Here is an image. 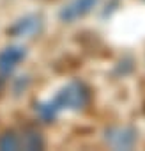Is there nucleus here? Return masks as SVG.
Here are the masks:
<instances>
[{
  "mask_svg": "<svg viewBox=\"0 0 145 151\" xmlns=\"http://www.w3.org/2000/svg\"><path fill=\"white\" fill-rule=\"evenodd\" d=\"M90 100V93L87 89V86H83L82 82H71L67 84L64 89H60V93H57V96L46 103H41L37 107V114L44 119V121H53L58 112L62 110H82L89 105Z\"/></svg>",
  "mask_w": 145,
  "mask_h": 151,
  "instance_id": "1",
  "label": "nucleus"
},
{
  "mask_svg": "<svg viewBox=\"0 0 145 151\" xmlns=\"http://www.w3.org/2000/svg\"><path fill=\"white\" fill-rule=\"evenodd\" d=\"M43 29V20L41 16H36V14H28L25 18H20L9 30L14 37H34L41 32Z\"/></svg>",
  "mask_w": 145,
  "mask_h": 151,
  "instance_id": "5",
  "label": "nucleus"
},
{
  "mask_svg": "<svg viewBox=\"0 0 145 151\" xmlns=\"http://www.w3.org/2000/svg\"><path fill=\"white\" fill-rule=\"evenodd\" d=\"M0 89H2V80H0Z\"/></svg>",
  "mask_w": 145,
  "mask_h": 151,
  "instance_id": "8",
  "label": "nucleus"
},
{
  "mask_svg": "<svg viewBox=\"0 0 145 151\" xmlns=\"http://www.w3.org/2000/svg\"><path fill=\"white\" fill-rule=\"evenodd\" d=\"M20 140H21L23 149H43L44 147V140L41 133L34 128H25L20 135Z\"/></svg>",
  "mask_w": 145,
  "mask_h": 151,
  "instance_id": "6",
  "label": "nucleus"
},
{
  "mask_svg": "<svg viewBox=\"0 0 145 151\" xmlns=\"http://www.w3.org/2000/svg\"><path fill=\"white\" fill-rule=\"evenodd\" d=\"M104 140L115 149H129L136 142V130L131 126H113L104 132Z\"/></svg>",
  "mask_w": 145,
  "mask_h": 151,
  "instance_id": "2",
  "label": "nucleus"
},
{
  "mask_svg": "<svg viewBox=\"0 0 145 151\" xmlns=\"http://www.w3.org/2000/svg\"><path fill=\"white\" fill-rule=\"evenodd\" d=\"M20 147H21V140L16 132L11 130L0 137V149H20Z\"/></svg>",
  "mask_w": 145,
  "mask_h": 151,
  "instance_id": "7",
  "label": "nucleus"
},
{
  "mask_svg": "<svg viewBox=\"0 0 145 151\" xmlns=\"http://www.w3.org/2000/svg\"><path fill=\"white\" fill-rule=\"evenodd\" d=\"M25 57H27V50L20 45H11L4 48L0 52V75H4V77L11 75Z\"/></svg>",
  "mask_w": 145,
  "mask_h": 151,
  "instance_id": "4",
  "label": "nucleus"
},
{
  "mask_svg": "<svg viewBox=\"0 0 145 151\" xmlns=\"http://www.w3.org/2000/svg\"><path fill=\"white\" fill-rule=\"evenodd\" d=\"M99 0H71L69 4H65L60 11V20L65 23H72L83 16H87L96 6Z\"/></svg>",
  "mask_w": 145,
  "mask_h": 151,
  "instance_id": "3",
  "label": "nucleus"
}]
</instances>
